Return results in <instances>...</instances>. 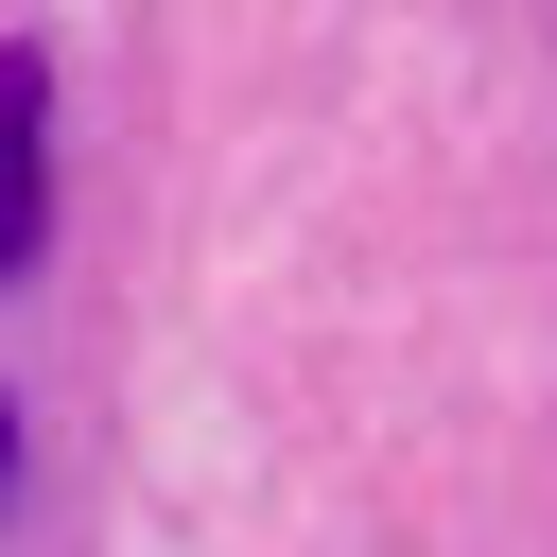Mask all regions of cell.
Returning <instances> with one entry per match:
<instances>
[{"mask_svg":"<svg viewBox=\"0 0 557 557\" xmlns=\"http://www.w3.org/2000/svg\"><path fill=\"white\" fill-rule=\"evenodd\" d=\"M35 226H52V87L17 52L0 70V278H35Z\"/></svg>","mask_w":557,"mask_h":557,"instance_id":"6da1fadb","label":"cell"},{"mask_svg":"<svg viewBox=\"0 0 557 557\" xmlns=\"http://www.w3.org/2000/svg\"><path fill=\"white\" fill-rule=\"evenodd\" d=\"M0 470H17V400H0Z\"/></svg>","mask_w":557,"mask_h":557,"instance_id":"7a4b0ae2","label":"cell"}]
</instances>
